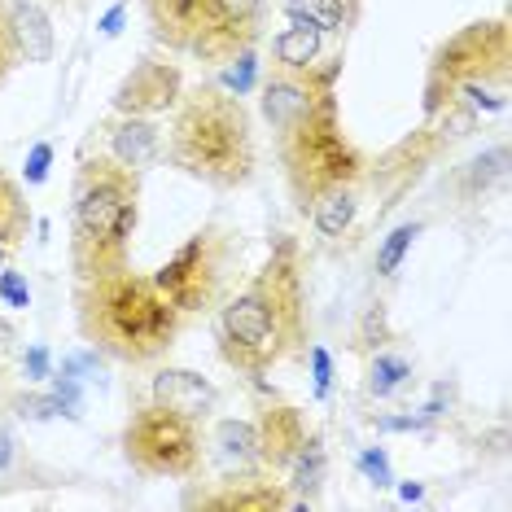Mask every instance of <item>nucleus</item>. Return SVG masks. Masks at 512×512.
Listing matches in <instances>:
<instances>
[{"instance_id":"nucleus-33","label":"nucleus","mask_w":512,"mask_h":512,"mask_svg":"<svg viewBox=\"0 0 512 512\" xmlns=\"http://www.w3.org/2000/svg\"><path fill=\"white\" fill-rule=\"evenodd\" d=\"M14 346H18V329H14V324H9L5 316H0V364L14 355Z\"/></svg>"},{"instance_id":"nucleus-36","label":"nucleus","mask_w":512,"mask_h":512,"mask_svg":"<svg viewBox=\"0 0 512 512\" xmlns=\"http://www.w3.org/2000/svg\"><path fill=\"white\" fill-rule=\"evenodd\" d=\"M359 5H364V0H359Z\"/></svg>"},{"instance_id":"nucleus-2","label":"nucleus","mask_w":512,"mask_h":512,"mask_svg":"<svg viewBox=\"0 0 512 512\" xmlns=\"http://www.w3.org/2000/svg\"><path fill=\"white\" fill-rule=\"evenodd\" d=\"M307 281H302L298 241L281 237L267 263L219 307V355L241 377L263 381L285 359L307 351Z\"/></svg>"},{"instance_id":"nucleus-23","label":"nucleus","mask_w":512,"mask_h":512,"mask_svg":"<svg viewBox=\"0 0 512 512\" xmlns=\"http://www.w3.org/2000/svg\"><path fill=\"white\" fill-rule=\"evenodd\" d=\"M294 486L302 495H316L320 491V482H324V451H320V442L316 438H307V447L294 456Z\"/></svg>"},{"instance_id":"nucleus-35","label":"nucleus","mask_w":512,"mask_h":512,"mask_svg":"<svg viewBox=\"0 0 512 512\" xmlns=\"http://www.w3.org/2000/svg\"><path fill=\"white\" fill-rule=\"evenodd\" d=\"M9 254H14V246H5V241H0V267L9 263Z\"/></svg>"},{"instance_id":"nucleus-22","label":"nucleus","mask_w":512,"mask_h":512,"mask_svg":"<svg viewBox=\"0 0 512 512\" xmlns=\"http://www.w3.org/2000/svg\"><path fill=\"white\" fill-rule=\"evenodd\" d=\"M407 377H412V364H407V359H399V355H386V351H381L377 359H372V372H368V394L386 399V394L399 390Z\"/></svg>"},{"instance_id":"nucleus-7","label":"nucleus","mask_w":512,"mask_h":512,"mask_svg":"<svg viewBox=\"0 0 512 512\" xmlns=\"http://www.w3.org/2000/svg\"><path fill=\"white\" fill-rule=\"evenodd\" d=\"M508 62H512V31L504 18L469 22L451 40H442L434 57H429L425 119H434L442 106H451L464 88L508 84Z\"/></svg>"},{"instance_id":"nucleus-15","label":"nucleus","mask_w":512,"mask_h":512,"mask_svg":"<svg viewBox=\"0 0 512 512\" xmlns=\"http://www.w3.org/2000/svg\"><path fill=\"white\" fill-rule=\"evenodd\" d=\"M324 40L329 36H324L320 27H311V22H289L285 31L272 36V62L289 66V71H307V66L333 57V53H324Z\"/></svg>"},{"instance_id":"nucleus-5","label":"nucleus","mask_w":512,"mask_h":512,"mask_svg":"<svg viewBox=\"0 0 512 512\" xmlns=\"http://www.w3.org/2000/svg\"><path fill=\"white\" fill-rule=\"evenodd\" d=\"M141 224V171L123 167L106 149L84 145L71 184V272L75 281L106 276L132 263Z\"/></svg>"},{"instance_id":"nucleus-4","label":"nucleus","mask_w":512,"mask_h":512,"mask_svg":"<svg viewBox=\"0 0 512 512\" xmlns=\"http://www.w3.org/2000/svg\"><path fill=\"white\" fill-rule=\"evenodd\" d=\"M171 167L211 189H246L259 171V141L246 101L224 84H193L180 92L167 127Z\"/></svg>"},{"instance_id":"nucleus-34","label":"nucleus","mask_w":512,"mask_h":512,"mask_svg":"<svg viewBox=\"0 0 512 512\" xmlns=\"http://www.w3.org/2000/svg\"><path fill=\"white\" fill-rule=\"evenodd\" d=\"M119 22H123V5H114L106 22H101V36H119Z\"/></svg>"},{"instance_id":"nucleus-10","label":"nucleus","mask_w":512,"mask_h":512,"mask_svg":"<svg viewBox=\"0 0 512 512\" xmlns=\"http://www.w3.org/2000/svg\"><path fill=\"white\" fill-rule=\"evenodd\" d=\"M184 92V75L176 62L167 57H145L132 71L123 75V84L114 88V114H141V119H154V114L176 110Z\"/></svg>"},{"instance_id":"nucleus-29","label":"nucleus","mask_w":512,"mask_h":512,"mask_svg":"<svg viewBox=\"0 0 512 512\" xmlns=\"http://www.w3.org/2000/svg\"><path fill=\"white\" fill-rule=\"evenodd\" d=\"M359 469H364L377 486H390V460H386V451H364V456H359Z\"/></svg>"},{"instance_id":"nucleus-16","label":"nucleus","mask_w":512,"mask_h":512,"mask_svg":"<svg viewBox=\"0 0 512 512\" xmlns=\"http://www.w3.org/2000/svg\"><path fill=\"white\" fill-rule=\"evenodd\" d=\"M9 22H14V40H18V57L22 62H49L53 57V27L44 18L40 5L31 0H9Z\"/></svg>"},{"instance_id":"nucleus-8","label":"nucleus","mask_w":512,"mask_h":512,"mask_svg":"<svg viewBox=\"0 0 512 512\" xmlns=\"http://www.w3.org/2000/svg\"><path fill=\"white\" fill-rule=\"evenodd\" d=\"M123 456L141 477L189 482L206 464V438L193 416H184L158 399H145L132 407V416L123 425Z\"/></svg>"},{"instance_id":"nucleus-6","label":"nucleus","mask_w":512,"mask_h":512,"mask_svg":"<svg viewBox=\"0 0 512 512\" xmlns=\"http://www.w3.org/2000/svg\"><path fill=\"white\" fill-rule=\"evenodd\" d=\"M241 267V241L224 224H202L184 246L154 272V285L180 316H206L219 311L232 294Z\"/></svg>"},{"instance_id":"nucleus-20","label":"nucleus","mask_w":512,"mask_h":512,"mask_svg":"<svg viewBox=\"0 0 512 512\" xmlns=\"http://www.w3.org/2000/svg\"><path fill=\"white\" fill-rule=\"evenodd\" d=\"M215 447H219V460L232 464V469H263L259 429H254L250 421H219L215 425Z\"/></svg>"},{"instance_id":"nucleus-17","label":"nucleus","mask_w":512,"mask_h":512,"mask_svg":"<svg viewBox=\"0 0 512 512\" xmlns=\"http://www.w3.org/2000/svg\"><path fill=\"white\" fill-rule=\"evenodd\" d=\"M145 5V18H149V31H154L158 44L184 53L189 49V31H193V14L202 0H141Z\"/></svg>"},{"instance_id":"nucleus-19","label":"nucleus","mask_w":512,"mask_h":512,"mask_svg":"<svg viewBox=\"0 0 512 512\" xmlns=\"http://www.w3.org/2000/svg\"><path fill=\"white\" fill-rule=\"evenodd\" d=\"M307 215H311V224L320 228V237H342V232L355 224V215H359V193H355V184H337V189L320 193L316 202H311Z\"/></svg>"},{"instance_id":"nucleus-25","label":"nucleus","mask_w":512,"mask_h":512,"mask_svg":"<svg viewBox=\"0 0 512 512\" xmlns=\"http://www.w3.org/2000/svg\"><path fill=\"white\" fill-rule=\"evenodd\" d=\"M504 162H508V154H504V145H495L486 158H477V162H469V171H464V180H469V197H477L486 189L491 180H499L504 176Z\"/></svg>"},{"instance_id":"nucleus-9","label":"nucleus","mask_w":512,"mask_h":512,"mask_svg":"<svg viewBox=\"0 0 512 512\" xmlns=\"http://www.w3.org/2000/svg\"><path fill=\"white\" fill-rule=\"evenodd\" d=\"M267 0H202L193 14L189 49L206 66H232L263 40Z\"/></svg>"},{"instance_id":"nucleus-21","label":"nucleus","mask_w":512,"mask_h":512,"mask_svg":"<svg viewBox=\"0 0 512 512\" xmlns=\"http://www.w3.org/2000/svg\"><path fill=\"white\" fill-rule=\"evenodd\" d=\"M31 232V206H27V193H22V184L9 176L5 167H0V241L5 246H22Z\"/></svg>"},{"instance_id":"nucleus-26","label":"nucleus","mask_w":512,"mask_h":512,"mask_svg":"<svg viewBox=\"0 0 512 512\" xmlns=\"http://www.w3.org/2000/svg\"><path fill=\"white\" fill-rule=\"evenodd\" d=\"M18 62L22 57H18V40H14V22H9V0H0V88L9 84Z\"/></svg>"},{"instance_id":"nucleus-13","label":"nucleus","mask_w":512,"mask_h":512,"mask_svg":"<svg viewBox=\"0 0 512 512\" xmlns=\"http://www.w3.org/2000/svg\"><path fill=\"white\" fill-rule=\"evenodd\" d=\"M97 132H101V149L132 171H145L162 158V127L154 119H141V114H110Z\"/></svg>"},{"instance_id":"nucleus-14","label":"nucleus","mask_w":512,"mask_h":512,"mask_svg":"<svg viewBox=\"0 0 512 512\" xmlns=\"http://www.w3.org/2000/svg\"><path fill=\"white\" fill-rule=\"evenodd\" d=\"M149 399L176 407V412L193 416V421L202 425L206 416L215 412L219 394H215V386L202 377V372H189V368H162L158 377H154V386H149Z\"/></svg>"},{"instance_id":"nucleus-11","label":"nucleus","mask_w":512,"mask_h":512,"mask_svg":"<svg viewBox=\"0 0 512 512\" xmlns=\"http://www.w3.org/2000/svg\"><path fill=\"white\" fill-rule=\"evenodd\" d=\"M189 504L206 512H281L289 508L285 482H276L272 469H237L224 482H215V491L189 499Z\"/></svg>"},{"instance_id":"nucleus-28","label":"nucleus","mask_w":512,"mask_h":512,"mask_svg":"<svg viewBox=\"0 0 512 512\" xmlns=\"http://www.w3.org/2000/svg\"><path fill=\"white\" fill-rule=\"evenodd\" d=\"M254 75H259V62H254V49H250V53H241V57H237V66H232V71L224 75V88L241 97V92H250V88H254Z\"/></svg>"},{"instance_id":"nucleus-31","label":"nucleus","mask_w":512,"mask_h":512,"mask_svg":"<svg viewBox=\"0 0 512 512\" xmlns=\"http://www.w3.org/2000/svg\"><path fill=\"white\" fill-rule=\"evenodd\" d=\"M311 364H316V390H320V394H329V377H333V364H329V355H324L320 346H311Z\"/></svg>"},{"instance_id":"nucleus-32","label":"nucleus","mask_w":512,"mask_h":512,"mask_svg":"<svg viewBox=\"0 0 512 512\" xmlns=\"http://www.w3.org/2000/svg\"><path fill=\"white\" fill-rule=\"evenodd\" d=\"M22 368H27L31 381H44V377H49V351H44V346H36V351L27 355V364H22Z\"/></svg>"},{"instance_id":"nucleus-1","label":"nucleus","mask_w":512,"mask_h":512,"mask_svg":"<svg viewBox=\"0 0 512 512\" xmlns=\"http://www.w3.org/2000/svg\"><path fill=\"white\" fill-rule=\"evenodd\" d=\"M337 75H342V53L324 57L307 71H289V66L272 62L259 84L276 162H281L285 189L302 215L311 211L320 193L337 189V184H359L368 167L342 127Z\"/></svg>"},{"instance_id":"nucleus-18","label":"nucleus","mask_w":512,"mask_h":512,"mask_svg":"<svg viewBox=\"0 0 512 512\" xmlns=\"http://www.w3.org/2000/svg\"><path fill=\"white\" fill-rule=\"evenodd\" d=\"M289 22H311L324 36H346L359 22V0H285Z\"/></svg>"},{"instance_id":"nucleus-3","label":"nucleus","mask_w":512,"mask_h":512,"mask_svg":"<svg viewBox=\"0 0 512 512\" xmlns=\"http://www.w3.org/2000/svg\"><path fill=\"white\" fill-rule=\"evenodd\" d=\"M75 324L92 351L141 368L176 346L184 316L154 285V276L132 272L127 263L119 272L75 281Z\"/></svg>"},{"instance_id":"nucleus-12","label":"nucleus","mask_w":512,"mask_h":512,"mask_svg":"<svg viewBox=\"0 0 512 512\" xmlns=\"http://www.w3.org/2000/svg\"><path fill=\"white\" fill-rule=\"evenodd\" d=\"M254 429H259V460H263V469H272V473H285L311 438L307 416L289 403H267L259 412V421H254Z\"/></svg>"},{"instance_id":"nucleus-27","label":"nucleus","mask_w":512,"mask_h":512,"mask_svg":"<svg viewBox=\"0 0 512 512\" xmlns=\"http://www.w3.org/2000/svg\"><path fill=\"white\" fill-rule=\"evenodd\" d=\"M0 298H5V307H31V285L27 276L14 272V267H0Z\"/></svg>"},{"instance_id":"nucleus-30","label":"nucleus","mask_w":512,"mask_h":512,"mask_svg":"<svg viewBox=\"0 0 512 512\" xmlns=\"http://www.w3.org/2000/svg\"><path fill=\"white\" fill-rule=\"evenodd\" d=\"M49 162H53V145H36L27 158V184H44V176H49Z\"/></svg>"},{"instance_id":"nucleus-24","label":"nucleus","mask_w":512,"mask_h":512,"mask_svg":"<svg viewBox=\"0 0 512 512\" xmlns=\"http://www.w3.org/2000/svg\"><path fill=\"white\" fill-rule=\"evenodd\" d=\"M416 237H421V224H399V228H394L390 237L381 241V250H377V272H381V276H394V272H399L403 254L412 250Z\"/></svg>"}]
</instances>
